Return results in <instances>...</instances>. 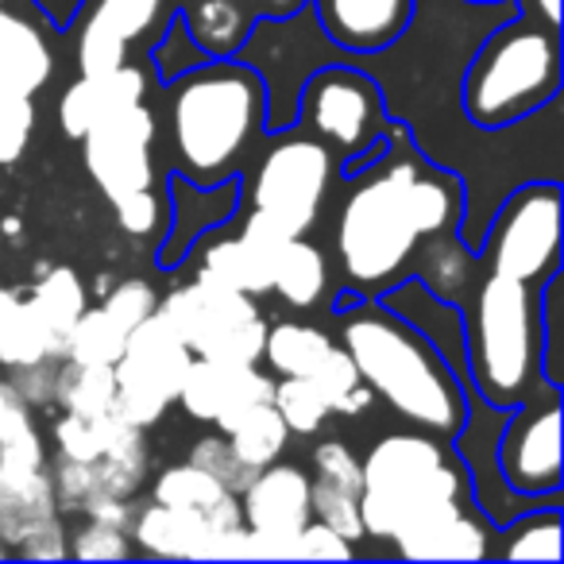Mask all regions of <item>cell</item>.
I'll return each mask as SVG.
<instances>
[{
  "label": "cell",
  "instance_id": "ffe728a7",
  "mask_svg": "<svg viewBox=\"0 0 564 564\" xmlns=\"http://www.w3.org/2000/svg\"><path fill=\"white\" fill-rule=\"evenodd\" d=\"M55 74V55H51L43 32L17 9H0V89L9 94L35 97Z\"/></svg>",
  "mask_w": 564,
  "mask_h": 564
},
{
  "label": "cell",
  "instance_id": "60d3db41",
  "mask_svg": "<svg viewBox=\"0 0 564 564\" xmlns=\"http://www.w3.org/2000/svg\"><path fill=\"white\" fill-rule=\"evenodd\" d=\"M105 310H109L112 317H117L120 325H124L128 333L135 329V325L143 322V317H151L159 310V294L151 291L143 279H132V282H120L117 291L109 294V299L101 302Z\"/></svg>",
  "mask_w": 564,
  "mask_h": 564
},
{
  "label": "cell",
  "instance_id": "7a4b0ae2",
  "mask_svg": "<svg viewBox=\"0 0 564 564\" xmlns=\"http://www.w3.org/2000/svg\"><path fill=\"white\" fill-rule=\"evenodd\" d=\"M159 174H182L197 186L240 178L259 155L267 128V82L240 55L205 58L155 89Z\"/></svg>",
  "mask_w": 564,
  "mask_h": 564
},
{
  "label": "cell",
  "instance_id": "ba28073f",
  "mask_svg": "<svg viewBox=\"0 0 564 564\" xmlns=\"http://www.w3.org/2000/svg\"><path fill=\"white\" fill-rule=\"evenodd\" d=\"M294 124L329 148L337 174H356L387 151V101L368 70L348 63L317 66L299 89Z\"/></svg>",
  "mask_w": 564,
  "mask_h": 564
},
{
  "label": "cell",
  "instance_id": "44dd1931",
  "mask_svg": "<svg viewBox=\"0 0 564 564\" xmlns=\"http://www.w3.org/2000/svg\"><path fill=\"white\" fill-rule=\"evenodd\" d=\"M174 17L186 24L189 40L205 58H232L248 47L259 20V0H178Z\"/></svg>",
  "mask_w": 564,
  "mask_h": 564
},
{
  "label": "cell",
  "instance_id": "d6986e66",
  "mask_svg": "<svg viewBox=\"0 0 564 564\" xmlns=\"http://www.w3.org/2000/svg\"><path fill=\"white\" fill-rule=\"evenodd\" d=\"M151 499L163 502V507H174V510H186V514L202 518L209 522L217 533H236L243 525V514H240V495H232L225 484L209 476V471L194 468V464H174L166 468L163 476L155 479V491Z\"/></svg>",
  "mask_w": 564,
  "mask_h": 564
},
{
  "label": "cell",
  "instance_id": "cb8c5ba5",
  "mask_svg": "<svg viewBox=\"0 0 564 564\" xmlns=\"http://www.w3.org/2000/svg\"><path fill=\"white\" fill-rule=\"evenodd\" d=\"M329 263L317 243L306 236H291L271 259V294H279L291 310H314L329 302Z\"/></svg>",
  "mask_w": 564,
  "mask_h": 564
},
{
  "label": "cell",
  "instance_id": "f35d334b",
  "mask_svg": "<svg viewBox=\"0 0 564 564\" xmlns=\"http://www.w3.org/2000/svg\"><path fill=\"white\" fill-rule=\"evenodd\" d=\"M32 128H35L32 97L0 89V166L20 163V155L32 143Z\"/></svg>",
  "mask_w": 564,
  "mask_h": 564
},
{
  "label": "cell",
  "instance_id": "ee69618b",
  "mask_svg": "<svg viewBox=\"0 0 564 564\" xmlns=\"http://www.w3.org/2000/svg\"><path fill=\"white\" fill-rule=\"evenodd\" d=\"M89 0H35V9H40V17L47 20L55 32H70L74 24H78V17L86 12Z\"/></svg>",
  "mask_w": 564,
  "mask_h": 564
},
{
  "label": "cell",
  "instance_id": "7bdbcfd3",
  "mask_svg": "<svg viewBox=\"0 0 564 564\" xmlns=\"http://www.w3.org/2000/svg\"><path fill=\"white\" fill-rule=\"evenodd\" d=\"M74 556H86V561H117V556H128V538L120 525H109V522H97L89 518V525L78 533L74 541Z\"/></svg>",
  "mask_w": 564,
  "mask_h": 564
},
{
  "label": "cell",
  "instance_id": "f546056e",
  "mask_svg": "<svg viewBox=\"0 0 564 564\" xmlns=\"http://www.w3.org/2000/svg\"><path fill=\"white\" fill-rule=\"evenodd\" d=\"M128 329L109 314L105 306L97 310H82V317L70 325V333L63 337V360H78V364H112L124 352Z\"/></svg>",
  "mask_w": 564,
  "mask_h": 564
},
{
  "label": "cell",
  "instance_id": "4dcf8cb0",
  "mask_svg": "<svg viewBox=\"0 0 564 564\" xmlns=\"http://www.w3.org/2000/svg\"><path fill=\"white\" fill-rule=\"evenodd\" d=\"M225 437H228V445L236 448V456L259 471V468H267V464L279 460L291 430H286L282 414L274 410V402H259V406H251Z\"/></svg>",
  "mask_w": 564,
  "mask_h": 564
},
{
  "label": "cell",
  "instance_id": "7402d4cb",
  "mask_svg": "<svg viewBox=\"0 0 564 564\" xmlns=\"http://www.w3.org/2000/svg\"><path fill=\"white\" fill-rule=\"evenodd\" d=\"M495 522L479 507L453 514L406 541H394V553L406 561H487L495 553Z\"/></svg>",
  "mask_w": 564,
  "mask_h": 564
},
{
  "label": "cell",
  "instance_id": "74e56055",
  "mask_svg": "<svg viewBox=\"0 0 564 564\" xmlns=\"http://www.w3.org/2000/svg\"><path fill=\"white\" fill-rule=\"evenodd\" d=\"M189 464L202 471H209L217 484H225L232 495H240L243 487L256 479V468L251 464H243L240 456H236V448L228 445L225 433H213V437H202L194 448H189Z\"/></svg>",
  "mask_w": 564,
  "mask_h": 564
},
{
  "label": "cell",
  "instance_id": "7dc6e473",
  "mask_svg": "<svg viewBox=\"0 0 564 564\" xmlns=\"http://www.w3.org/2000/svg\"><path fill=\"white\" fill-rule=\"evenodd\" d=\"M476 4H495V0H476Z\"/></svg>",
  "mask_w": 564,
  "mask_h": 564
},
{
  "label": "cell",
  "instance_id": "ac0fdd59",
  "mask_svg": "<svg viewBox=\"0 0 564 564\" xmlns=\"http://www.w3.org/2000/svg\"><path fill=\"white\" fill-rule=\"evenodd\" d=\"M151 78L135 63H124L109 74H82L63 97H58V128L66 140H82L97 120L112 117L120 109L148 101Z\"/></svg>",
  "mask_w": 564,
  "mask_h": 564
},
{
  "label": "cell",
  "instance_id": "5b68a950",
  "mask_svg": "<svg viewBox=\"0 0 564 564\" xmlns=\"http://www.w3.org/2000/svg\"><path fill=\"white\" fill-rule=\"evenodd\" d=\"M468 383L487 406L510 410L553 383L541 379L538 286L479 267L460 302Z\"/></svg>",
  "mask_w": 564,
  "mask_h": 564
},
{
  "label": "cell",
  "instance_id": "8fae6325",
  "mask_svg": "<svg viewBox=\"0 0 564 564\" xmlns=\"http://www.w3.org/2000/svg\"><path fill=\"white\" fill-rule=\"evenodd\" d=\"M484 271L541 286L561 271V182H525L484 225L476 243Z\"/></svg>",
  "mask_w": 564,
  "mask_h": 564
},
{
  "label": "cell",
  "instance_id": "9a60e30c",
  "mask_svg": "<svg viewBox=\"0 0 564 564\" xmlns=\"http://www.w3.org/2000/svg\"><path fill=\"white\" fill-rule=\"evenodd\" d=\"M274 379H267L256 364H225V360H205L194 356L182 376L178 387V406L186 410L194 422L217 425V433H228L251 406L271 402Z\"/></svg>",
  "mask_w": 564,
  "mask_h": 564
},
{
  "label": "cell",
  "instance_id": "c3c4849f",
  "mask_svg": "<svg viewBox=\"0 0 564 564\" xmlns=\"http://www.w3.org/2000/svg\"><path fill=\"white\" fill-rule=\"evenodd\" d=\"M4 4H9V0H0V9H4Z\"/></svg>",
  "mask_w": 564,
  "mask_h": 564
},
{
  "label": "cell",
  "instance_id": "8d00e7d4",
  "mask_svg": "<svg viewBox=\"0 0 564 564\" xmlns=\"http://www.w3.org/2000/svg\"><path fill=\"white\" fill-rule=\"evenodd\" d=\"M148 58H151V74H155V86L182 78L186 70H194V66L205 63L202 47L189 40L186 24H182L178 17L166 20V28L159 32V40L151 43V55Z\"/></svg>",
  "mask_w": 564,
  "mask_h": 564
},
{
  "label": "cell",
  "instance_id": "e575fe53",
  "mask_svg": "<svg viewBox=\"0 0 564 564\" xmlns=\"http://www.w3.org/2000/svg\"><path fill=\"white\" fill-rule=\"evenodd\" d=\"M28 402L17 394L12 383H0V464H24L43 468V445L28 417Z\"/></svg>",
  "mask_w": 564,
  "mask_h": 564
},
{
  "label": "cell",
  "instance_id": "f1b7e54d",
  "mask_svg": "<svg viewBox=\"0 0 564 564\" xmlns=\"http://www.w3.org/2000/svg\"><path fill=\"white\" fill-rule=\"evenodd\" d=\"M55 402L66 414H109L117 406V376L105 364L63 360V368H55Z\"/></svg>",
  "mask_w": 564,
  "mask_h": 564
},
{
  "label": "cell",
  "instance_id": "7c38bea8",
  "mask_svg": "<svg viewBox=\"0 0 564 564\" xmlns=\"http://www.w3.org/2000/svg\"><path fill=\"white\" fill-rule=\"evenodd\" d=\"M189 360H194V352H189L186 340L174 333V325L159 310L151 317H143L128 333L120 360L112 364V376H117V406L112 410L124 422L148 430L178 399V387Z\"/></svg>",
  "mask_w": 564,
  "mask_h": 564
},
{
  "label": "cell",
  "instance_id": "6da1fadb",
  "mask_svg": "<svg viewBox=\"0 0 564 564\" xmlns=\"http://www.w3.org/2000/svg\"><path fill=\"white\" fill-rule=\"evenodd\" d=\"M468 213L464 182L430 163L399 124H387V151L364 171L348 174L337 213V267L348 291L379 299L410 274L417 248L430 236L456 232Z\"/></svg>",
  "mask_w": 564,
  "mask_h": 564
},
{
  "label": "cell",
  "instance_id": "2e32d148",
  "mask_svg": "<svg viewBox=\"0 0 564 564\" xmlns=\"http://www.w3.org/2000/svg\"><path fill=\"white\" fill-rule=\"evenodd\" d=\"M243 525L263 541L267 556H291V541L314 518L310 476L294 464H267L240 491Z\"/></svg>",
  "mask_w": 564,
  "mask_h": 564
},
{
  "label": "cell",
  "instance_id": "bcb514c9",
  "mask_svg": "<svg viewBox=\"0 0 564 564\" xmlns=\"http://www.w3.org/2000/svg\"><path fill=\"white\" fill-rule=\"evenodd\" d=\"M533 17L541 20L545 28H556L561 32V0H533Z\"/></svg>",
  "mask_w": 564,
  "mask_h": 564
},
{
  "label": "cell",
  "instance_id": "1f68e13d",
  "mask_svg": "<svg viewBox=\"0 0 564 564\" xmlns=\"http://www.w3.org/2000/svg\"><path fill=\"white\" fill-rule=\"evenodd\" d=\"M271 402L282 414V422H286V430L299 433V437H314L333 417L329 399H325L322 387L310 376H279V383H274V391H271Z\"/></svg>",
  "mask_w": 564,
  "mask_h": 564
},
{
  "label": "cell",
  "instance_id": "4fadbf2b",
  "mask_svg": "<svg viewBox=\"0 0 564 564\" xmlns=\"http://www.w3.org/2000/svg\"><path fill=\"white\" fill-rule=\"evenodd\" d=\"M495 468L518 495H561V387L510 406L495 441Z\"/></svg>",
  "mask_w": 564,
  "mask_h": 564
},
{
  "label": "cell",
  "instance_id": "5bb4252c",
  "mask_svg": "<svg viewBox=\"0 0 564 564\" xmlns=\"http://www.w3.org/2000/svg\"><path fill=\"white\" fill-rule=\"evenodd\" d=\"M166 228L151 263L159 271H178L189 259V248L213 228H225L240 213V178H225L217 186H197L182 174H166Z\"/></svg>",
  "mask_w": 564,
  "mask_h": 564
},
{
  "label": "cell",
  "instance_id": "836d02e7",
  "mask_svg": "<svg viewBox=\"0 0 564 564\" xmlns=\"http://www.w3.org/2000/svg\"><path fill=\"white\" fill-rule=\"evenodd\" d=\"M314 379L317 387H322V394L329 399L333 414H364V410H371V402H376V394H371V387L364 383L360 368L352 364V356L345 352V348H333L329 356H325L322 364L314 368Z\"/></svg>",
  "mask_w": 564,
  "mask_h": 564
},
{
  "label": "cell",
  "instance_id": "603a6c76",
  "mask_svg": "<svg viewBox=\"0 0 564 564\" xmlns=\"http://www.w3.org/2000/svg\"><path fill=\"white\" fill-rule=\"evenodd\" d=\"M189 256L202 259L197 271L213 274V279H220L225 286H232V291H243V294H251V299L271 294V256L259 251L256 243H248L240 232L225 236L220 228H213V232H205L202 240L189 248Z\"/></svg>",
  "mask_w": 564,
  "mask_h": 564
},
{
  "label": "cell",
  "instance_id": "d4e9b609",
  "mask_svg": "<svg viewBox=\"0 0 564 564\" xmlns=\"http://www.w3.org/2000/svg\"><path fill=\"white\" fill-rule=\"evenodd\" d=\"M40 360H63V345L40 317L32 299L0 291V364L28 368Z\"/></svg>",
  "mask_w": 564,
  "mask_h": 564
},
{
  "label": "cell",
  "instance_id": "484cf974",
  "mask_svg": "<svg viewBox=\"0 0 564 564\" xmlns=\"http://www.w3.org/2000/svg\"><path fill=\"white\" fill-rule=\"evenodd\" d=\"M561 533H564V514H561V502H538V507L522 510L514 514L510 522L499 525L495 533V553L502 561H545V564H561L564 545H561Z\"/></svg>",
  "mask_w": 564,
  "mask_h": 564
},
{
  "label": "cell",
  "instance_id": "d6a6232c",
  "mask_svg": "<svg viewBox=\"0 0 564 564\" xmlns=\"http://www.w3.org/2000/svg\"><path fill=\"white\" fill-rule=\"evenodd\" d=\"M28 299L35 302L40 317L51 325V333H55L58 345H63V337L70 333V325L78 322L82 310H86V286H82L78 271H70V267H55V271L43 274L40 286H35Z\"/></svg>",
  "mask_w": 564,
  "mask_h": 564
},
{
  "label": "cell",
  "instance_id": "9c48e42d",
  "mask_svg": "<svg viewBox=\"0 0 564 564\" xmlns=\"http://www.w3.org/2000/svg\"><path fill=\"white\" fill-rule=\"evenodd\" d=\"M333 178H337V159L329 155V148L299 124H286L267 135L259 155L240 174V213L263 209L294 236H310Z\"/></svg>",
  "mask_w": 564,
  "mask_h": 564
},
{
  "label": "cell",
  "instance_id": "f6af8a7d",
  "mask_svg": "<svg viewBox=\"0 0 564 564\" xmlns=\"http://www.w3.org/2000/svg\"><path fill=\"white\" fill-rule=\"evenodd\" d=\"M302 4H306V0H259V17H274V20L294 17Z\"/></svg>",
  "mask_w": 564,
  "mask_h": 564
},
{
  "label": "cell",
  "instance_id": "ab89813d",
  "mask_svg": "<svg viewBox=\"0 0 564 564\" xmlns=\"http://www.w3.org/2000/svg\"><path fill=\"white\" fill-rule=\"evenodd\" d=\"M310 479L325 487H337V491L360 495L364 471L348 445H340V441H322V445L314 448V476Z\"/></svg>",
  "mask_w": 564,
  "mask_h": 564
},
{
  "label": "cell",
  "instance_id": "52a82bcc",
  "mask_svg": "<svg viewBox=\"0 0 564 564\" xmlns=\"http://www.w3.org/2000/svg\"><path fill=\"white\" fill-rule=\"evenodd\" d=\"M86 171L97 182L128 236H155L166 228L163 174L155 163V112L151 101L97 120L82 135Z\"/></svg>",
  "mask_w": 564,
  "mask_h": 564
},
{
  "label": "cell",
  "instance_id": "8992f818",
  "mask_svg": "<svg viewBox=\"0 0 564 564\" xmlns=\"http://www.w3.org/2000/svg\"><path fill=\"white\" fill-rule=\"evenodd\" d=\"M561 32L518 9V17L487 32L464 66L460 109L484 132L514 128L561 97Z\"/></svg>",
  "mask_w": 564,
  "mask_h": 564
},
{
  "label": "cell",
  "instance_id": "4316f807",
  "mask_svg": "<svg viewBox=\"0 0 564 564\" xmlns=\"http://www.w3.org/2000/svg\"><path fill=\"white\" fill-rule=\"evenodd\" d=\"M333 348H337V340L325 329H317V325L274 322V325H267L263 356H259V360H267V368H271L274 376H314V368Z\"/></svg>",
  "mask_w": 564,
  "mask_h": 564
},
{
  "label": "cell",
  "instance_id": "b9f144b4",
  "mask_svg": "<svg viewBox=\"0 0 564 564\" xmlns=\"http://www.w3.org/2000/svg\"><path fill=\"white\" fill-rule=\"evenodd\" d=\"M291 556H317V561H348L352 556V541L340 538L333 525L322 518H310L291 541Z\"/></svg>",
  "mask_w": 564,
  "mask_h": 564
},
{
  "label": "cell",
  "instance_id": "30bf717a",
  "mask_svg": "<svg viewBox=\"0 0 564 564\" xmlns=\"http://www.w3.org/2000/svg\"><path fill=\"white\" fill-rule=\"evenodd\" d=\"M159 314L174 325L194 356L225 364H259L263 356L267 317L259 314L256 299L205 271L159 299Z\"/></svg>",
  "mask_w": 564,
  "mask_h": 564
},
{
  "label": "cell",
  "instance_id": "e0dca14e",
  "mask_svg": "<svg viewBox=\"0 0 564 564\" xmlns=\"http://www.w3.org/2000/svg\"><path fill=\"white\" fill-rule=\"evenodd\" d=\"M322 35L345 55H379L414 24L417 0H310Z\"/></svg>",
  "mask_w": 564,
  "mask_h": 564
},
{
  "label": "cell",
  "instance_id": "83f0119b",
  "mask_svg": "<svg viewBox=\"0 0 564 564\" xmlns=\"http://www.w3.org/2000/svg\"><path fill=\"white\" fill-rule=\"evenodd\" d=\"M171 17H174L171 0H89L78 20L97 28V32L112 35V40H120L132 51L135 40H143L151 32H163Z\"/></svg>",
  "mask_w": 564,
  "mask_h": 564
},
{
  "label": "cell",
  "instance_id": "3957f363",
  "mask_svg": "<svg viewBox=\"0 0 564 564\" xmlns=\"http://www.w3.org/2000/svg\"><path fill=\"white\" fill-rule=\"evenodd\" d=\"M340 348L352 356L364 383L414 430L448 437L464 425L468 399L441 352L379 299L337 310Z\"/></svg>",
  "mask_w": 564,
  "mask_h": 564
},
{
  "label": "cell",
  "instance_id": "681fc988",
  "mask_svg": "<svg viewBox=\"0 0 564 564\" xmlns=\"http://www.w3.org/2000/svg\"><path fill=\"white\" fill-rule=\"evenodd\" d=\"M0 553H4V549H0Z\"/></svg>",
  "mask_w": 564,
  "mask_h": 564
},
{
  "label": "cell",
  "instance_id": "277c9868",
  "mask_svg": "<svg viewBox=\"0 0 564 564\" xmlns=\"http://www.w3.org/2000/svg\"><path fill=\"white\" fill-rule=\"evenodd\" d=\"M364 538L406 541L476 507L471 476L453 441L437 433H391L360 460Z\"/></svg>",
  "mask_w": 564,
  "mask_h": 564
},
{
  "label": "cell",
  "instance_id": "d590c367",
  "mask_svg": "<svg viewBox=\"0 0 564 564\" xmlns=\"http://www.w3.org/2000/svg\"><path fill=\"white\" fill-rule=\"evenodd\" d=\"M541 317V379L564 387V274L553 271L538 286Z\"/></svg>",
  "mask_w": 564,
  "mask_h": 564
}]
</instances>
